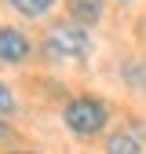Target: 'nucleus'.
<instances>
[{
	"instance_id": "4",
	"label": "nucleus",
	"mask_w": 146,
	"mask_h": 154,
	"mask_svg": "<svg viewBox=\"0 0 146 154\" xmlns=\"http://www.w3.org/2000/svg\"><path fill=\"white\" fill-rule=\"evenodd\" d=\"M69 18H77L80 26H95L102 18V0H66Z\"/></svg>"
},
{
	"instance_id": "6",
	"label": "nucleus",
	"mask_w": 146,
	"mask_h": 154,
	"mask_svg": "<svg viewBox=\"0 0 146 154\" xmlns=\"http://www.w3.org/2000/svg\"><path fill=\"white\" fill-rule=\"evenodd\" d=\"M121 77H124L128 88L146 92V63H142V59H128V63L121 66Z\"/></svg>"
},
{
	"instance_id": "2",
	"label": "nucleus",
	"mask_w": 146,
	"mask_h": 154,
	"mask_svg": "<svg viewBox=\"0 0 146 154\" xmlns=\"http://www.w3.org/2000/svg\"><path fill=\"white\" fill-rule=\"evenodd\" d=\"M62 121L73 136H99L106 128V103L91 99V95H80V99H69L66 110H62Z\"/></svg>"
},
{
	"instance_id": "5",
	"label": "nucleus",
	"mask_w": 146,
	"mask_h": 154,
	"mask_svg": "<svg viewBox=\"0 0 146 154\" xmlns=\"http://www.w3.org/2000/svg\"><path fill=\"white\" fill-rule=\"evenodd\" d=\"M106 150L110 154H142L146 150V143H142V136H135V132H113V136L106 140Z\"/></svg>"
},
{
	"instance_id": "7",
	"label": "nucleus",
	"mask_w": 146,
	"mask_h": 154,
	"mask_svg": "<svg viewBox=\"0 0 146 154\" xmlns=\"http://www.w3.org/2000/svg\"><path fill=\"white\" fill-rule=\"evenodd\" d=\"M7 4L18 11V15H26V18H40L55 8V0H7Z\"/></svg>"
},
{
	"instance_id": "9",
	"label": "nucleus",
	"mask_w": 146,
	"mask_h": 154,
	"mask_svg": "<svg viewBox=\"0 0 146 154\" xmlns=\"http://www.w3.org/2000/svg\"><path fill=\"white\" fill-rule=\"evenodd\" d=\"M7 140H11V128H7L4 121H0V143H7Z\"/></svg>"
},
{
	"instance_id": "3",
	"label": "nucleus",
	"mask_w": 146,
	"mask_h": 154,
	"mask_svg": "<svg viewBox=\"0 0 146 154\" xmlns=\"http://www.w3.org/2000/svg\"><path fill=\"white\" fill-rule=\"evenodd\" d=\"M29 59V37L15 26H0V63L18 66Z\"/></svg>"
},
{
	"instance_id": "8",
	"label": "nucleus",
	"mask_w": 146,
	"mask_h": 154,
	"mask_svg": "<svg viewBox=\"0 0 146 154\" xmlns=\"http://www.w3.org/2000/svg\"><path fill=\"white\" fill-rule=\"evenodd\" d=\"M0 114H15V95L4 81H0Z\"/></svg>"
},
{
	"instance_id": "10",
	"label": "nucleus",
	"mask_w": 146,
	"mask_h": 154,
	"mask_svg": "<svg viewBox=\"0 0 146 154\" xmlns=\"http://www.w3.org/2000/svg\"><path fill=\"white\" fill-rule=\"evenodd\" d=\"M117 4H135V0H117Z\"/></svg>"
},
{
	"instance_id": "1",
	"label": "nucleus",
	"mask_w": 146,
	"mask_h": 154,
	"mask_svg": "<svg viewBox=\"0 0 146 154\" xmlns=\"http://www.w3.org/2000/svg\"><path fill=\"white\" fill-rule=\"evenodd\" d=\"M40 51L48 55L51 63H69V59H88L91 51V37L88 29L77 22V18H66V22H55L44 37Z\"/></svg>"
}]
</instances>
